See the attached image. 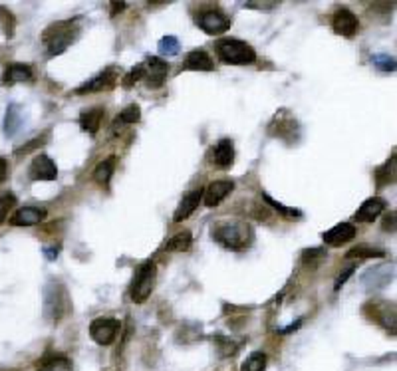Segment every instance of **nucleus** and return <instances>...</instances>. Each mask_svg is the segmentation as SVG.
<instances>
[{
	"label": "nucleus",
	"mask_w": 397,
	"mask_h": 371,
	"mask_svg": "<svg viewBox=\"0 0 397 371\" xmlns=\"http://www.w3.org/2000/svg\"><path fill=\"white\" fill-rule=\"evenodd\" d=\"M114 171H115V157H108V159H104L94 171V179L99 183V185L108 187L110 185V179L114 177Z\"/></svg>",
	"instance_id": "412c9836"
},
{
	"label": "nucleus",
	"mask_w": 397,
	"mask_h": 371,
	"mask_svg": "<svg viewBox=\"0 0 397 371\" xmlns=\"http://www.w3.org/2000/svg\"><path fill=\"white\" fill-rule=\"evenodd\" d=\"M119 80V74L115 68H108L104 70L101 74H97L95 77H92L90 82H86L82 88H77L76 93H94V92H108L112 90L115 84Z\"/></svg>",
	"instance_id": "1a4fd4ad"
},
{
	"label": "nucleus",
	"mask_w": 397,
	"mask_h": 371,
	"mask_svg": "<svg viewBox=\"0 0 397 371\" xmlns=\"http://www.w3.org/2000/svg\"><path fill=\"white\" fill-rule=\"evenodd\" d=\"M346 256L348 259H381V256H385V250L368 246V244H359V246H354L352 250H348Z\"/></svg>",
	"instance_id": "5701e85b"
},
{
	"label": "nucleus",
	"mask_w": 397,
	"mask_h": 371,
	"mask_svg": "<svg viewBox=\"0 0 397 371\" xmlns=\"http://www.w3.org/2000/svg\"><path fill=\"white\" fill-rule=\"evenodd\" d=\"M20 119H22V113L16 104H12L8 110H6V119H4V133L8 137H12L20 128Z\"/></svg>",
	"instance_id": "b1692460"
},
{
	"label": "nucleus",
	"mask_w": 397,
	"mask_h": 371,
	"mask_svg": "<svg viewBox=\"0 0 397 371\" xmlns=\"http://www.w3.org/2000/svg\"><path fill=\"white\" fill-rule=\"evenodd\" d=\"M195 24H197L205 34L217 36V34H225V32H227L228 28H230V24H232V20L228 19L225 12L210 8V10L199 12L197 19H195Z\"/></svg>",
	"instance_id": "39448f33"
},
{
	"label": "nucleus",
	"mask_w": 397,
	"mask_h": 371,
	"mask_svg": "<svg viewBox=\"0 0 397 371\" xmlns=\"http://www.w3.org/2000/svg\"><path fill=\"white\" fill-rule=\"evenodd\" d=\"M374 64L378 66L379 70H383V72H394V70H396V60L392 56H387V54L374 56Z\"/></svg>",
	"instance_id": "7c9ffc66"
},
{
	"label": "nucleus",
	"mask_w": 397,
	"mask_h": 371,
	"mask_svg": "<svg viewBox=\"0 0 397 371\" xmlns=\"http://www.w3.org/2000/svg\"><path fill=\"white\" fill-rule=\"evenodd\" d=\"M385 206H387V203L381 197H372V199L361 203L358 213H356V219H358L359 223H374L379 215L385 211Z\"/></svg>",
	"instance_id": "dca6fc26"
},
{
	"label": "nucleus",
	"mask_w": 397,
	"mask_h": 371,
	"mask_svg": "<svg viewBox=\"0 0 397 371\" xmlns=\"http://www.w3.org/2000/svg\"><path fill=\"white\" fill-rule=\"evenodd\" d=\"M155 278H157V266L153 260H145L137 266L132 280V290H130L135 304H143L147 298L152 296Z\"/></svg>",
	"instance_id": "7ed1b4c3"
},
{
	"label": "nucleus",
	"mask_w": 397,
	"mask_h": 371,
	"mask_svg": "<svg viewBox=\"0 0 397 371\" xmlns=\"http://www.w3.org/2000/svg\"><path fill=\"white\" fill-rule=\"evenodd\" d=\"M356 235H358V230H356L354 224L340 223L336 224L334 228H330L328 232H324L322 239H324L326 244H330V246H341V244H346V242L354 241Z\"/></svg>",
	"instance_id": "4468645a"
},
{
	"label": "nucleus",
	"mask_w": 397,
	"mask_h": 371,
	"mask_svg": "<svg viewBox=\"0 0 397 371\" xmlns=\"http://www.w3.org/2000/svg\"><path fill=\"white\" fill-rule=\"evenodd\" d=\"M141 119V110L139 106H128L123 112L119 113V117L115 119V125L121 123V125H132V123H137Z\"/></svg>",
	"instance_id": "cd10ccee"
},
{
	"label": "nucleus",
	"mask_w": 397,
	"mask_h": 371,
	"mask_svg": "<svg viewBox=\"0 0 397 371\" xmlns=\"http://www.w3.org/2000/svg\"><path fill=\"white\" fill-rule=\"evenodd\" d=\"M119 320L115 318H108V315H101V318H95L90 326V335L95 344L99 346H110L114 344L115 337L119 334Z\"/></svg>",
	"instance_id": "423d86ee"
},
{
	"label": "nucleus",
	"mask_w": 397,
	"mask_h": 371,
	"mask_svg": "<svg viewBox=\"0 0 397 371\" xmlns=\"http://www.w3.org/2000/svg\"><path fill=\"white\" fill-rule=\"evenodd\" d=\"M213 239L230 250H245L252 242V228L246 223H217L210 230Z\"/></svg>",
	"instance_id": "f257e3e1"
},
{
	"label": "nucleus",
	"mask_w": 397,
	"mask_h": 371,
	"mask_svg": "<svg viewBox=\"0 0 397 371\" xmlns=\"http://www.w3.org/2000/svg\"><path fill=\"white\" fill-rule=\"evenodd\" d=\"M72 361L64 355L48 353L38 361V371H56V370H70Z\"/></svg>",
	"instance_id": "aec40b11"
},
{
	"label": "nucleus",
	"mask_w": 397,
	"mask_h": 371,
	"mask_svg": "<svg viewBox=\"0 0 397 371\" xmlns=\"http://www.w3.org/2000/svg\"><path fill=\"white\" fill-rule=\"evenodd\" d=\"M191 242H193V237H191L189 230H183V232H177L173 239L165 242V250L169 252H183V250H189Z\"/></svg>",
	"instance_id": "4be33fe9"
},
{
	"label": "nucleus",
	"mask_w": 397,
	"mask_h": 371,
	"mask_svg": "<svg viewBox=\"0 0 397 371\" xmlns=\"http://www.w3.org/2000/svg\"><path fill=\"white\" fill-rule=\"evenodd\" d=\"M28 175L32 181H54L58 177L56 163L48 155H38L28 169Z\"/></svg>",
	"instance_id": "9d476101"
},
{
	"label": "nucleus",
	"mask_w": 397,
	"mask_h": 371,
	"mask_svg": "<svg viewBox=\"0 0 397 371\" xmlns=\"http://www.w3.org/2000/svg\"><path fill=\"white\" fill-rule=\"evenodd\" d=\"M157 50L161 56H177L181 46H179V40L175 36H163L157 44Z\"/></svg>",
	"instance_id": "393cba45"
},
{
	"label": "nucleus",
	"mask_w": 397,
	"mask_h": 371,
	"mask_svg": "<svg viewBox=\"0 0 397 371\" xmlns=\"http://www.w3.org/2000/svg\"><path fill=\"white\" fill-rule=\"evenodd\" d=\"M232 191H234V183H232V181H228V179L213 181V183H210V185L203 191L205 204H207L208 208H213V206H217V204L223 203L228 195L232 193Z\"/></svg>",
	"instance_id": "9b49d317"
},
{
	"label": "nucleus",
	"mask_w": 397,
	"mask_h": 371,
	"mask_svg": "<svg viewBox=\"0 0 397 371\" xmlns=\"http://www.w3.org/2000/svg\"><path fill=\"white\" fill-rule=\"evenodd\" d=\"M14 203H16L14 195H10V193L0 195V223H4V221H6V217H8V208H10V206H14Z\"/></svg>",
	"instance_id": "2f4dec72"
},
{
	"label": "nucleus",
	"mask_w": 397,
	"mask_h": 371,
	"mask_svg": "<svg viewBox=\"0 0 397 371\" xmlns=\"http://www.w3.org/2000/svg\"><path fill=\"white\" fill-rule=\"evenodd\" d=\"M0 24H2V32H4V36L6 38L14 36L16 20H14V14H12L8 8H4V6H0Z\"/></svg>",
	"instance_id": "bb28decb"
},
{
	"label": "nucleus",
	"mask_w": 397,
	"mask_h": 371,
	"mask_svg": "<svg viewBox=\"0 0 397 371\" xmlns=\"http://www.w3.org/2000/svg\"><path fill=\"white\" fill-rule=\"evenodd\" d=\"M101 119H104V108H90V110H84L80 115V125L90 135H95L101 125Z\"/></svg>",
	"instance_id": "6ab92c4d"
},
{
	"label": "nucleus",
	"mask_w": 397,
	"mask_h": 371,
	"mask_svg": "<svg viewBox=\"0 0 397 371\" xmlns=\"http://www.w3.org/2000/svg\"><path fill=\"white\" fill-rule=\"evenodd\" d=\"M76 28H74V22L68 20V22H58L52 24L46 32H44V44L48 48V54L50 56H56L62 54L76 38Z\"/></svg>",
	"instance_id": "20e7f679"
},
{
	"label": "nucleus",
	"mask_w": 397,
	"mask_h": 371,
	"mask_svg": "<svg viewBox=\"0 0 397 371\" xmlns=\"http://www.w3.org/2000/svg\"><path fill=\"white\" fill-rule=\"evenodd\" d=\"M123 2H112V16H114L115 12H119V10H123Z\"/></svg>",
	"instance_id": "f704fd0d"
},
{
	"label": "nucleus",
	"mask_w": 397,
	"mask_h": 371,
	"mask_svg": "<svg viewBox=\"0 0 397 371\" xmlns=\"http://www.w3.org/2000/svg\"><path fill=\"white\" fill-rule=\"evenodd\" d=\"M48 211L46 208H40V206H22L16 208V213L10 217V224L14 226H34L40 224L46 219Z\"/></svg>",
	"instance_id": "ddd939ff"
},
{
	"label": "nucleus",
	"mask_w": 397,
	"mask_h": 371,
	"mask_svg": "<svg viewBox=\"0 0 397 371\" xmlns=\"http://www.w3.org/2000/svg\"><path fill=\"white\" fill-rule=\"evenodd\" d=\"M217 56L223 62L232 64V66H245V64H252L256 60V52L250 44H246L243 40L237 38H223L215 44Z\"/></svg>",
	"instance_id": "f03ea898"
},
{
	"label": "nucleus",
	"mask_w": 397,
	"mask_h": 371,
	"mask_svg": "<svg viewBox=\"0 0 397 371\" xmlns=\"http://www.w3.org/2000/svg\"><path fill=\"white\" fill-rule=\"evenodd\" d=\"M183 70H193V72H213L215 64L205 50H193L187 54L183 62Z\"/></svg>",
	"instance_id": "f3484780"
},
{
	"label": "nucleus",
	"mask_w": 397,
	"mask_h": 371,
	"mask_svg": "<svg viewBox=\"0 0 397 371\" xmlns=\"http://www.w3.org/2000/svg\"><path fill=\"white\" fill-rule=\"evenodd\" d=\"M210 163L219 169H228L234 163V143L230 139H221L210 149Z\"/></svg>",
	"instance_id": "f8f14e48"
},
{
	"label": "nucleus",
	"mask_w": 397,
	"mask_h": 371,
	"mask_svg": "<svg viewBox=\"0 0 397 371\" xmlns=\"http://www.w3.org/2000/svg\"><path fill=\"white\" fill-rule=\"evenodd\" d=\"M354 270H356V266H350V268H346V270H344V274H340V276H338V280H336V290H340L341 286L346 284V280L354 274Z\"/></svg>",
	"instance_id": "473e14b6"
},
{
	"label": "nucleus",
	"mask_w": 397,
	"mask_h": 371,
	"mask_svg": "<svg viewBox=\"0 0 397 371\" xmlns=\"http://www.w3.org/2000/svg\"><path fill=\"white\" fill-rule=\"evenodd\" d=\"M143 75H145V64L135 66L132 72L123 77V88H132L133 84H137L139 80H143Z\"/></svg>",
	"instance_id": "c85d7f7f"
},
{
	"label": "nucleus",
	"mask_w": 397,
	"mask_h": 371,
	"mask_svg": "<svg viewBox=\"0 0 397 371\" xmlns=\"http://www.w3.org/2000/svg\"><path fill=\"white\" fill-rule=\"evenodd\" d=\"M201 199H203V189L189 191V193L181 199L179 206H177V211H175V215H173V221H175V223H181V221L189 219L191 215L197 211V206L201 203Z\"/></svg>",
	"instance_id": "2eb2a0df"
},
{
	"label": "nucleus",
	"mask_w": 397,
	"mask_h": 371,
	"mask_svg": "<svg viewBox=\"0 0 397 371\" xmlns=\"http://www.w3.org/2000/svg\"><path fill=\"white\" fill-rule=\"evenodd\" d=\"M266 370V355L263 352H254L248 355L243 361L241 371H265Z\"/></svg>",
	"instance_id": "a878e982"
},
{
	"label": "nucleus",
	"mask_w": 397,
	"mask_h": 371,
	"mask_svg": "<svg viewBox=\"0 0 397 371\" xmlns=\"http://www.w3.org/2000/svg\"><path fill=\"white\" fill-rule=\"evenodd\" d=\"M6 173H8V165H6V161L0 157V183L6 179Z\"/></svg>",
	"instance_id": "72a5a7b5"
},
{
	"label": "nucleus",
	"mask_w": 397,
	"mask_h": 371,
	"mask_svg": "<svg viewBox=\"0 0 397 371\" xmlns=\"http://www.w3.org/2000/svg\"><path fill=\"white\" fill-rule=\"evenodd\" d=\"M263 199H265L266 203L270 204V206H274L278 213H282L284 217H290V219H292V217H302V213H300V211H296V208H288V206H284V204L276 203L272 197H268V195H265V193H263Z\"/></svg>",
	"instance_id": "c756f323"
},
{
	"label": "nucleus",
	"mask_w": 397,
	"mask_h": 371,
	"mask_svg": "<svg viewBox=\"0 0 397 371\" xmlns=\"http://www.w3.org/2000/svg\"><path fill=\"white\" fill-rule=\"evenodd\" d=\"M34 72L28 64H10L4 72V84H22V82H32Z\"/></svg>",
	"instance_id": "a211bd4d"
},
{
	"label": "nucleus",
	"mask_w": 397,
	"mask_h": 371,
	"mask_svg": "<svg viewBox=\"0 0 397 371\" xmlns=\"http://www.w3.org/2000/svg\"><path fill=\"white\" fill-rule=\"evenodd\" d=\"M167 75H169V64H167L165 60H161V58L157 56H153L147 60L143 80H145V86H147L149 90L161 88V86L165 84Z\"/></svg>",
	"instance_id": "0eeeda50"
},
{
	"label": "nucleus",
	"mask_w": 397,
	"mask_h": 371,
	"mask_svg": "<svg viewBox=\"0 0 397 371\" xmlns=\"http://www.w3.org/2000/svg\"><path fill=\"white\" fill-rule=\"evenodd\" d=\"M332 28H334V32L340 34V36L354 38L358 34L359 20L352 10L340 8V10H336L334 16H332Z\"/></svg>",
	"instance_id": "6e6552de"
}]
</instances>
